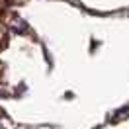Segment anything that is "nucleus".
Wrapping results in <instances>:
<instances>
[]
</instances>
